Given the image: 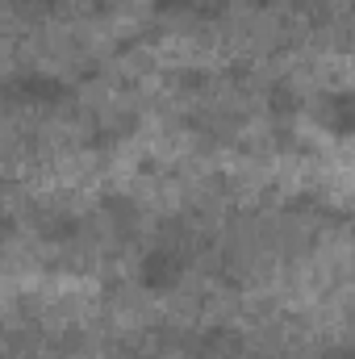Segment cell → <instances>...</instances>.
Returning a JSON list of instances; mask_svg holds the SVG:
<instances>
[{
  "mask_svg": "<svg viewBox=\"0 0 355 359\" xmlns=\"http://www.w3.org/2000/svg\"><path fill=\"white\" fill-rule=\"evenodd\" d=\"M180 276V255L176 251H151L142 259V284L147 288H172Z\"/></svg>",
  "mask_w": 355,
  "mask_h": 359,
  "instance_id": "cell-1",
  "label": "cell"
}]
</instances>
